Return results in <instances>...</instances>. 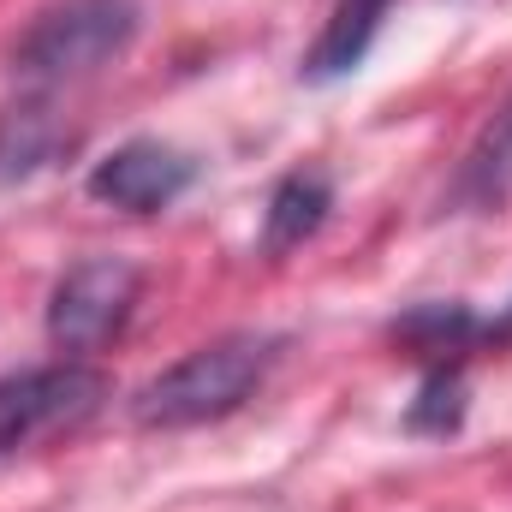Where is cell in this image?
<instances>
[{"instance_id":"obj_6","label":"cell","mask_w":512,"mask_h":512,"mask_svg":"<svg viewBox=\"0 0 512 512\" xmlns=\"http://www.w3.org/2000/svg\"><path fill=\"white\" fill-rule=\"evenodd\" d=\"M72 143V131L60 120L54 96H18L0 108V185H24L42 167H54V155Z\"/></svg>"},{"instance_id":"obj_5","label":"cell","mask_w":512,"mask_h":512,"mask_svg":"<svg viewBox=\"0 0 512 512\" xmlns=\"http://www.w3.org/2000/svg\"><path fill=\"white\" fill-rule=\"evenodd\" d=\"M197 179V161L161 137H131L114 155H102L90 167V197L126 215H161L167 203H179Z\"/></svg>"},{"instance_id":"obj_11","label":"cell","mask_w":512,"mask_h":512,"mask_svg":"<svg viewBox=\"0 0 512 512\" xmlns=\"http://www.w3.org/2000/svg\"><path fill=\"white\" fill-rule=\"evenodd\" d=\"M459 417H465V382H459V370H435L423 393H417V405H411V429L417 435H447V429H459Z\"/></svg>"},{"instance_id":"obj_3","label":"cell","mask_w":512,"mask_h":512,"mask_svg":"<svg viewBox=\"0 0 512 512\" xmlns=\"http://www.w3.org/2000/svg\"><path fill=\"white\" fill-rule=\"evenodd\" d=\"M108 405V376L90 364H48L0 382V459L84 429Z\"/></svg>"},{"instance_id":"obj_1","label":"cell","mask_w":512,"mask_h":512,"mask_svg":"<svg viewBox=\"0 0 512 512\" xmlns=\"http://www.w3.org/2000/svg\"><path fill=\"white\" fill-rule=\"evenodd\" d=\"M274 358H280L274 334H221V340L197 346L191 358H179L173 370H161L155 382L137 393L131 417L143 429H197V423H215V417L239 411L262 387V376L274 370Z\"/></svg>"},{"instance_id":"obj_4","label":"cell","mask_w":512,"mask_h":512,"mask_svg":"<svg viewBox=\"0 0 512 512\" xmlns=\"http://www.w3.org/2000/svg\"><path fill=\"white\" fill-rule=\"evenodd\" d=\"M143 274L131 256H84L60 274L48 298V340L60 352H96L108 346L137 310Z\"/></svg>"},{"instance_id":"obj_7","label":"cell","mask_w":512,"mask_h":512,"mask_svg":"<svg viewBox=\"0 0 512 512\" xmlns=\"http://www.w3.org/2000/svg\"><path fill=\"white\" fill-rule=\"evenodd\" d=\"M334 209V185L328 173H286L268 197V215H262V251L268 256H286L298 251Z\"/></svg>"},{"instance_id":"obj_2","label":"cell","mask_w":512,"mask_h":512,"mask_svg":"<svg viewBox=\"0 0 512 512\" xmlns=\"http://www.w3.org/2000/svg\"><path fill=\"white\" fill-rule=\"evenodd\" d=\"M137 36V0H60L48 6L12 48V72L36 84L84 78L120 60Z\"/></svg>"},{"instance_id":"obj_10","label":"cell","mask_w":512,"mask_h":512,"mask_svg":"<svg viewBox=\"0 0 512 512\" xmlns=\"http://www.w3.org/2000/svg\"><path fill=\"white\" fill-rule=\"evenodd\" d=\"M477 334H483V328H477V322H471V310H459V304H423V310H411V316L399 322V340H405V346H417L423 358L465 352Z\"/></svg>"},{"instance_id":"obj_9","label":"cell","mask_w":512,"mask_h":512,"mask_svg":"<svg viewBox=\"0 0 512 512\" xmlns=\"http://www.w3.org/2000/svg\"><path fill=\"white\" fill-rule=\"evenodd\" d=\"M382 12H387V0H340L334 18H328V30L316 36V48H310V60H304V78H316V84L346 78V72L370 54V42H376V30H382Z\"/></svg>"},{"instance_id":"obj_8","label":"cell","mask_w":512,"mask_h":512,"mask_svg":"<svg viewBox=\"0 0 512 512\" xmlns=\"http://www.w3.org/2000/svg\"><path fill=\"white\" fill-rule=\"evenodd\" d=\"M512 197V96L501 102V114L477 131L459 179H453V203L465 209H501Z\"/></svg>"}]
</instances>
